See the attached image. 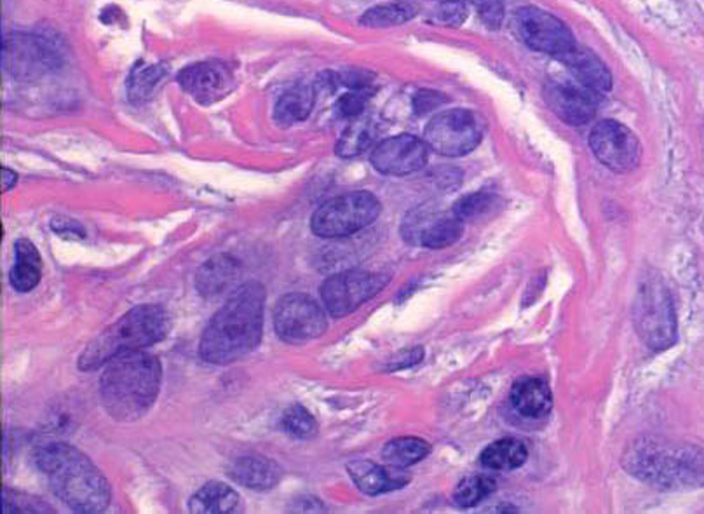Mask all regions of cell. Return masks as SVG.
<instances>
[{
  "label": "cell",
  "mask_w": 704,
  "mask_h": 514,
  "mask_svg": "<svg viewBox=\"0 0 704 514\" xmlns=\"http://www.w3.org/2000/svg\"><path fill=\"white\" fill-rule=\"evenodd\" d=\"M379 137V128L372 119H354L351 127L342 133L336 142L335 152L339 158H358L375 143Z\"/></svg>",
  "instance_id": "27"
},
{
  "label": "cell",
  "mask_w": 704,
  "mask_h": 514,
  "mask_svg": "<svg viewBox=\"0 0 704 514\" xmlns=\"http://www.w3.org/2000/svg\"><path fill=\"white\" fill-rule=\"evenodd\" d=\"M495 482L490 476H470L462 480L454 492V503L459 507H473L482 503L495 491Z\"/></svg>",
  "instance_id": "31"
},
{
  "label": "cell",
  "mask_w": 704,
  "mask_h": 514,
  "mask_svg": "<svg viewBox=\"0 0 704 514\" xmlns=\"http://www.w3.org/2000/svg\"><path fill=\"white\" fill-rule=\"evenodd\" d=\"M179 82L198 102H217L232 90V72L219 61H201L179 73Z\"/></svg>",
  "instance_id": "16"
},
{
  "label": "cell",
  "mask_w": 704,
  "mask_h": 514,
  "mask_svg": "<svg viewBox=\"0 0 704 514\" xmlns=\"http://www.w3.org/2000/svg\"><path fill=\"white\" fill-rule=\"evenodd\" d=\"M431 452V445L421 437H396L391 442L385 443L384 450H382V457L388 464L394 467L413 466L418 464L422 458L428 457Z\"/></svg>",
  "instance_id": "28"
},
{
  "label": "cell",
  "mask_w": 704,
  "mask_h": 514,
  "mask_svg": "<svg viewBox=\"0 0 704 514\" xmlns=\"http://www.w3.org/2000/svg\"><path fill=\"white\" fill-rule=\"evenodd\" d=\"M483 128L470 110H446L431 119L425 128V143L436 154L461 158L480 145Z\"/></svg>",
  "instance_id": "9"
},
{
  "label": "cell",
  "mask_w": 704,
  "mask_h": 514,
  "mask_svg": "<svg viewBox=\"0 0 704 514\" xmlns=\"http://www.w3.org/2000/svg\"><path fill=\"white\" fill-rule=\"evenodd\" d=\"M36 464L46 474L54 495L81 514L103 513L110 504V486L90 458L67 443L37 450Z\"/></svg>",
  "instance_id": "2"
},
{
  "label": "cell",
  "mask_w": 704,
  "mask_h": 514,
  "mask_svg": "<svg viewBox=\"0 0 704 514\" xmlns=\"http://www.w3.org/2000/svg\"><path fill=\"white\" fill-rule=\"evenodd\" d=\"M388 283L389 275L382 272H339L324 281L321 300L333 318H345L379 295Z\"/></svg>",
  "instance_id": "8"
},
{
  "label": "cell",
  "mask_w": 704,
  "mask_h": 514,
  "mask_svg": "<svg viewBox=\"0 0 704 514\" xmlns=\"http://www.w3.org/2000/svg\"><path fill=\"white\" fill-rule=\"evenodd\" d=\"M164 75H167V70L162 65L133 70L130 82H128V94H130L131 102H147Z\"/></svg>",
  "instance_id": "30"
},
{
  "label": "cell",
  "mask_w": 704,
  "mask_h": 514,
  "mask_svg": "<svg viewBox=\"0 0 704 514\" xmlns=\"http://www.w3.org/2000/svg\"><path fill=\"white\" fill-rule=\"evenodd\" d=\"M381 215V203L370 192H349L321 204L311 219V229L323 240H341L369 228Z\"/></svg>",
  "instance_id": "7"
},
{
  "label": "cell",
  "mask_w": 704,
  "mask_h": 514,
  "mask_svg": "<svg viewBox=\"0 0 704 514\" xmlns=\"http://www.w3.org/2000/svg\"><path fill=\"white\" fill-rule=\"evenodd\" d=\"M516 30L529 48L556 58L567 53L569 49L575 46L567 24L543 9H520L516 12Z\"/></svg>",
  "instance_id": "13"
},
{
  "label": "cell",
  "mask_w": 704,
  "mask_h": 514,
  "mask_svg": "<svg viewBox=\"0 0 704 514\" xmlns=\"http://www.w3.org/2000/svg\"><path fill=\"white\" fill-rule=\"evenodd\" d=\"M511 405L525 419H543L553 409V393L544 379H520L511 389Z\"/></svg>",
  "instance_id": "19"
},
{
  "label": "cell",
  "mask_w": 704,
  "mask_h": 514,
  "mask_svg": "<svg viewBox=\"0 0 704 514\" xmlns=\"http://www.w3.org/2000/svg\"><path fill=\"white\" fill-rule=\"evenodd\" d=\"M339 81L344 82L351 90L363 91L372 85L373 75L364 70H348L339 75Z\"/></svg>",
  "instance_id": "39"
},
{
  "label": "cell",
  "mask_w": 704,
  "mask_h": 514,
  "mask_svg": "<svg viewBox=\"0 0 704 514\" xmlns=\"http://www.w3.org/2000/svg\"><path fill=\"white\" fill-rule=\"evenodd\" d=\"M497 204V198L492 194H483V192H476V194L466 195V198L459 199L454 204L452 211L454 215L461 220L462 223L474 222V220L482 219L489 211L494 210Z\"/></svg>",
  "instance_id": "32"
},
{
  "label": "cell",
  "mask_w": 704,
  "mask_h": 514,
  "mask_svg": "<svg viewBox=\"0 0 704 514\" xmlns=\"http://www.w3.org/2000/svg\"><path fill=\"white\" fill-rule=\"evenodd\" d=\"M238 506L239 495L222 482L207 483L189 501V511L194 514L235 513Z\"/></svg>",
  "instance_id": "23"
},
{
  "label": "cell",
  "mask_w": 704,
  "mask_h": 514,
  "mask_svg": "<svg viewBox=\"0 0 704 514\" xmlns=\"http://www.w3.org/2000/svg\"><path fill=\"white\" fill-rule=\"evenodd\" d=\"M418 6L410 4V2H391V4L369 9L361 17V23L364 27H373V29H384V27L406 23V21L418 17Z\"/></svg>",
  "instance_id": "29"
},
{
  "label": "cell",
  "mask_w": 704,
  "mask_h": 514,
  "mask_svg": "<svg viewBox=\"0 0 704 514\" xmlns=\"http://www.w3.org/2000/svg\"><path fill=\"white\" fill-rule=\"evenodd\" d=\"M231 478L251 491H271L281 480V467L274 461L260 455H244L235 458L229 470Z\"/></svg>",
  "instance_id": "20"
},
{
  "label": "cell",
  "mask_w": 704,
  "mask_h": 514,
  "mask_svg": "<svg viewBox=\"0 0 704 514\" xmlns=\"http://www.w3.org/2000/svg\"><path fill=\"white\" fill-rule=\"evenodd\" d=\"M599 94L586 85L553 82L544 88L550 109L572 127H583L599 112Z\"/></svg>",
  "instance_id": "15"
},
{
  "label": "cell",
  "mask_w": 704,
  "mask_h": 514,
  "mask_svg": "<svg viewBox=\"0 0 704 514\" xmlns=\"http://www.w3.org/2000/svg\"><path fill=\"white\" fill-rule=\"evenodd\" d=\"M467 18V2L464 0H442L431 12V21L442 27H459Z\"/></svg>",
  "instance_id": "35"
},
{
  "label": "cell",
  "mask_w": 704,
  "mask_h": 514,
  "mask_svg": "<svg viewBox=\"0 0 704 514\" xmlns=\"http://www.w3.org/2000/svg\"><path fill=\"white\" fill-rule=\"evenodd\" d=\"M635 329L652 351H664L676 342V314L663 278L648 271L640 280L635 296Z\"/></svg>",
  "instance_id": "6"
},
{
  "label": "cell",
  "mask_w": 704,
  "mask_h": 514,
  "mask_svg": "<svg viewBox=\"0 0 704 514\" xmlns=\"http://www.w3.org/2000/svg\"><path fill=\"white\" fill-rule=\"evenodd\" d=\"M623 466L657 491H691L704 485V450L660 437H640L627 446Z\"/></svg>",
  "instance_id": "4"
},
{
  "label": "cell",
  "mask_w": 704,
  "mask_h": 514,
  "mask_svg": "<svg viewBox=\"0 0 704 514\" xmlns=\"http://www.w3.org/2000/svg\"><path fill=\"white\" fill-rule=\"evenodd\" d=\"M162 370L158 357L145 351H130L107 361L100 381L103 409L119 422L142 419L161 389Z\"/></svg>",
  "instance_id": "3"
},
{
  "label": "cell",
  "mask_w": 704,
  "mask_h": 514,
  "mask_svg": "<svg viewBox=\"0 0 704 514\" xmlns=\"http://www.w3.org/2000/svg\"><path fill=\"white\" fill-rule=\"evenodd\" d=\"M54 60L53 49L33 37H14L4 44V63L21 78L53 69Z\"/></svg>",
  "instance_id": "17"
},
{
  "label": "cell",
  "mask_w": 704,
  "mask_h": 514,
  "mask_svg": "<svg viewBox=\"0 0 704 514\" xmlns=\"http://www.w3.org/2000/svg\"><path fill=\"white\" fill-rule=\"evenodd\" d=\"M348 473L363 494L381 495L400 491L410 482V474L401 467L379 466L375 462L352 461L348 464Z\"/></svg>",
  "instance_id": "18"
},
{
  "label": "cell",
  "mask_w": 704,
  "mask_h": 514,
  "mask_svg": "<svg viewBox=\"0 0 704 514\" xmlns=\"http://www.w3.org/2000/svg\"><path fill=\"white\" fill-rule=\"evenodd\" d=\"M563 65L571 70L575 81L596 93H605L612 88V75L602 61L586 49L572 48L559 57Z\"/></svg>",
  "instance_id": "21"
},
{
  "label": "cell",
  "mask_w": 704,
  "mask_h": 514,
  "mask_svg": "<svg viewBox=\"0 0 704 514\" xmlns=\"http://www.w3.org/2000/svg\"><path fill=\"white\" fill-rule=\"evenodd\" d=\"M283 427L290 436L308 440L316 434L318 422L305 406L293 405L284 412Z\"/></svg>",
  "instance_id": "33"
},
{
  "label": "cell",
  "mask_w": 704,
  "mask_h": 514,
  "mask_svg": "<svg viewBox=\"0 0 704 514\" xmlns=\"http://www.w3.org/2000/svg\"><path fill=\"white\" fill-rule=\"evenodd\" d=\"M430 149L412 134H398L379 143L372 152V164L379 173L405 177L428 164Z\"/></svg>",
  "instance_id": "14"
},
{
  "label": "cell",
  "mask_w": 704,
  "mask_h": 514,
  "mask_svg": "<svg viewBox=\"0 0 704 514\" xmlns=\"http://www.w3.org/2000/svg\"><path fill=\"white\" fill-rule=\"evenodd\" d=\"M263 308L262 284H241L211 318L199 344L201 357L210 365H229L255 351L262 339Z\"/></svg>",
  "instance_id": "1"
},
{
  "label": "cell",
  "mask_w": 704,
  "mask_h": 514,
  "mask_svg": "<svg viewBox=\"0 0 704 514\" xmlns=\"http://www.w3.org/2000/svg\"><path fill=\"white\" fill-rule=\"evenodd\" d=\"M314 90L311 85H295L281 94L275 103L274 118L281 127H293L305 121L314 107Z\"/></svg>",
  "instance_id": "25"
},
{
  "label": "cell",
  "mask_w": 704,
  "mask_h": 514,
  "mask_svg": "<svg viewBox=\"0 0 704 514\" xmlns=\"http://www.w3.org/2000/svg\"><path fill=\"white\" fill-rule=\"evenodd\" d=\"M14 265L9 272L12 288L20 293L32 292L41 281V256L29 240H18L14 244Z\"/></svg>",
  "instance_id": "24"
},
{
  "label": "cell",
  "mask_w": 704,
  "mask_h": 514,
  "mask_svg": "<svg viewBox=\"0 0 704 514\" xmlns=\"http://www.w3.org/2000/svg\"><path fill=\"white\" fill-rule=\"evenodd\" d=\"M443 102H445V97L442 93L433 90H422L413 97V110H415L418 115L430 114Z\"/></svg>",
  "instance_id": "38"
},
{
  "label": "cell",
  "mask_w": 704,
  "mask_h": 514,
  "mask_svg": "<svg viewBox=\"0 0 704 514\" xmlns=\"http://www.w3.org/2000/svg\"><path fill=\"white\" fill-rule=\"evenodd\" d=\"M364 107H366V97L361 91H356V93H349L342 97L336 102L335 110L339 118L358 119L363 114Z\"/></svg>",
  "instance_id": "36"
},
{
  "label": "cell",
  "mask_w": 704,
  "mask_h": 514,
  "mask_svg": "<svg viewBox=\"0 0 704 514\" xmlns=\"http://www.w3.org/2000/svg\"><path fill=\"white\" fill-rule=\"evenodd\" d=\"M241 265L229 255H217L201 265L195 274V288L207 299L223 295L239 280Z\"/></svg>",
  "instance_id": "22"
},
{
  "label": "cell",
  "mask_w": 704,
  "mask_h": 514,
  "mask_svg": "<svg viewBox=\"0 0 704 514\" xmlns=\"http://www.w3.org/2000/svg\"><path fill=\"white\" fill-rule=\"evenodd\" d=\"M462 232L464 223L454 215V211H440L425 204L410 211L401 223V238L406 243L431 250L457 243Z\"/></svg>",
  "instance_id": "11"
},
{
  "label": "cell",
  "mask_w": 704,
  "mask_h": 514,
  "mask_svg": "<svg viewBox=\"0 0 704 514\" xmlns=\"http://www.w3.org/2000/svg\"><path fill=\"white\" fill-rule=\"evenodd\" d=\"M422 356H424V353H422L421 347L413 349V351H406L405 357L391 363V366H388V370L405 369V366L418 365L419 361L422 360Z\"/></svg>",
  "instance_id": "40"
},
{
  "label": "cell",
  "mask_w": 704,
  "mask_h": 514,
  "mask_svg": "<svg viewBox=\"0 0 704 514\" xmlns=\"http://www.w3.org/2000/svg\"><path fill=\"white\" fill-rule=\"evenodd\" d=\"M526 458H529V450L525 443L513 437H504L486 446L480 461L486 470L513 471L522 467Z\"/></svg>",
  "instance_id": "26"
},
{
  "label": "cell",
  "mask_w": 704,
  "mask_h": 514,
  "mask_svg": "<svg viewBox=\"0 0 704 514\" xmlns=\"http://www.w3.org/2000/svg\"><path fill=\"white\" fill-rule=\"evenodd\" d=\"M480 18L489 29L497 30L501 27L502 20H504V6L501 0H482L476 6Z\"/></svg>",
  "instance_id": "37"
},
{
  "label": "cell",
  "mask_w": 704,
  "mask_h": 514,
  "mask_svg": "<svg viewBox=\"0 0 704 514\" xmlns=\"http://www.w3.org/2000/svg\"><path fill=\"white\" fill-rule=\"evenodd\" d=\"M2 513H53V510H49V507L42 503L41 498L4 488V491H2Z\"/></svg>",
  "instance_id": "34"
},
{
  "label": "cell",
  "mask_w": 704,
  "mask_h": 514,
  "mask_svg": "<svg viewBox=\"0 0 704 514\" xmlns=\"http://www.w3.org/2000/svg\"><path fill=\"white\" fill-rule=\"evenodd\" d=\"M17 173L12 170H8V168H4V170H2V183H4V185H2V191L6 192L8 189H11V187L17 183Z\"/></svg>",
  "instance_id": "41"
},
{
  "label": "cell",
  "mask_w": 704,
  "mask_h": 514,
  "mask_svg": "<svg viewBox=\"0 0 704 514\" xmlns=\"http://www.w3.org/2000/svg\"><path fill=\"white\" fill-rule=\"evenodd\" d=\"M274 329L281 341L305 344L326 332L329 320L316 300L302 293H292L284 295L275 305Z\"/></svg>",
  "instance_id": "10"
},
{
  "label": "cell",
  "mask_w": 704,
  "mask_h": 514,
  "mask_svg": "<svg viewBox=\"0 0 704 514\" xmlns=\"http://www.w3.org/2000/svg\"><path fill=\"white\" fill-rule=\"evenodd\" d=\"M590 147L596 159L615 173L635 170L642 158L638 138L617 121L599 122L591 131Z\"/></svg>",
  "instance_id": "12"
},
{
  "label": "cell",
  "mask_w": 704,
  "mask_h": 514,
  "mask_svg": "<svg viewBox=\"0 0 704 514\" xmlns=\"http://www.w3.org/2000/svg\"><path fill=\"white\" fill-rule=\"evenodd\" d=\"M171 330V318L161 305H137L121 320L103 330L88 344L79 357V369L84 372L105 366L107 361L130 351H142L164 341Z\"/></svg>",
  "instance_id": "5"
}]
</instances>
